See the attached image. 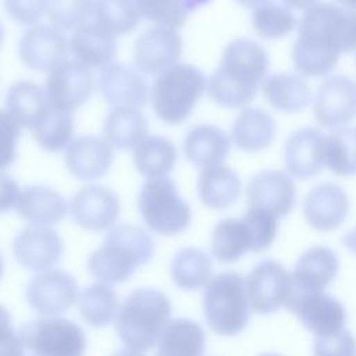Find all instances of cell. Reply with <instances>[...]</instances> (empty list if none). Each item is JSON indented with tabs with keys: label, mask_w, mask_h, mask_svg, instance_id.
<instances>
[{
	"label": "cell",
	"mask_w": 356,
	"mask_h": 356,
	"mask_svg": "<svg viewBox=\"0 0 356 356\" xmlns=\"http://www.w3.org/2000/svg\"><path fill=\"white\" fill-rule=\"evenodd\" d=\"M342 243L353 253L356 254V227H353L349 232H346L342 238Z\"/></svg>",
	"instance_id": "681fc988"
},
{
	"label": "cell",
	"mask_w": 356,
	"mask_h": 356,
	"mask_svg": "<svg viewBox=\"0 0 356 356\" xmlns=\"http://www.w3.org/2000/svg\"><path fill=\"white\" fill-rule=\"evenodd\" d=\"M3 7L18 24L33 26L46 11V0H3Z\"/></svg>",
	"instance_id": "f6af8a7d"
},
{
	"label": "cell",
	"mask_w": 356,
	"mask_h": 356,
	"mask_svg": "<svg viewBox=\"0 0 356 356\" xmlns=\"http://www.w3.org/2000/svg\"><path fill=\"white\" fill-rule=\"evenodd\" d=\"M177 159L174 143L159 135L146 136L134 149V165L146 178L167 177L174 170Z\"/></svg>",
	"instance_id": "d590c367"
},
{
	"label": "cell",
	"mask_w": 356,
	"mask_h": 356,
	"mask_svg": "<svg viewBox=\"0 0 356 356\" xmlns=\"http://www.w3.org/2000/svg\"><path fill=\"white\" fill-rule=\"evenodd\" d=\"M182 54V39L177 29L152 26L142 32L134 46V64L147 75H160L178 64Z\"/></svg>",
	"instance_id": "4fadbf2b"
},
{
	"label": "cell",
	"mask_w": 356,
	"mask_h": 356,
	"mask_svg": "<svg viewBox=\"0 0 356 356\" xmlns=\"http://www.w3.org/2000/svg\"><path fill=\"white\" fill-rule=\"evenodd\" d=\"M15 210L29 225L53 227L64 220L68 204L56 189L46 185H31L21 191Z\"/></svg>",
	"instance_id": "cb8c5ba5"
},
{
	"label": "cell",
	"mask_w": 356,
	"mask_h": 356,
	"mask_svg": "<svg viewBox=\"0 0 356 356\" xmlns=\"http://www.w3.org/2000/svg\"><path fill=\"white\" fill-rule=\"evenodd\" d=\"M206 86L207 79L199 68L178 63L154 79L150 106L163 122L179 125L191 117Z\"/></svg>",
	"instance_id": "8992f818"
},
{
	"label": "cell",
	"mask_w": 356,
	"mask_h": 356,
	"mask_svg": "<svg viewBox=\"0 0 356 356\" xmlns=\"http://www.w3.org/2000/svg\"><path fill=\"white\" fill-rule=\"evenodd\" d=\"M21 127L14 117L0 108V171L8 168L17 159Z\"/></svg>",
	"instance_id": "7bdbcfd3"
},
{
	"label": "cell",
	"mask_w": 356,
	"mask_h": 356,
	"mask_svg": "<svg viewBox=\"0 0 356 356\" xmlns=\"http://www.w3.org/2000/svg\"><path fill=\"white\" fill-rule=\"evenodd\" d=\"M170 277L182 291L202 289L213 278V260L199 248H182L170 261Z\"/></svg>",
	"instance_id": "836d02e7"
},
{
	"label": "cell",
	"mask_w": 356,
	"mask_h": 356,
	"mask_svg": "<svg viewBox=\"0 0 356 356\" xmlns=\"http://www.w3.org/2000/svg\"><path fill=\"white\" fill-rule=\"evenodd\" d=\"M339 260L327 246H312L298 259L292 274L293 289L299 292L324 291L337 277Z\"/></svg>",
	"instance_id": "603a6c76"
},
{
	"label": "cell",
	"mask_w": 356,
	"mask_h": 356,
	"mask_svg": "<svg viewBox=\"0 0 356 356\" xmlns=\"http://www.w3.org/2000/svg\"><path fill=\"white\" fill-rule=\"evenodd\" d=\"M13 256L33 273L54 268L64 253L63 238L51 227L28 225L13 241Z\"/></svg>",
	"instance_id": "e0dca14e"
},
{
	"label": "cell",
	"mask_w": 356,
	"mask_h": 356,
	"mask_svg": "<svg viewBox=\"0 0 356 356\" xmlns=\"http://www.w3.org/2000/svg\"><path fill=\"white\" fill-rule=\"evenodd\" d=\"M3 274H4V260H3V256L0 253V281L3 278Z\"/></svg>",
	"instance_id": "db71d44e"
},
{
	"label": "cell",
	"mask_w": 356,
	"mask_h": 356,
	"mask_svg": "<svg viewBox=\"0 0 356 356\" xmlns=\"http://www.w3.org/2000/svg\"><path fill=\"white\" fill-rule=\"evenodd\" d=\"M172 320L171 299L156 288H138L120 305L114 327L124 348L149 352Z\"/></svg>",
	"instance_id": "277c9868"
},
{
	"label": "cell",
	"mask_w": 356,
	"mask_h": 356,
	"mask_svg": "<svg viewBox=\"0 0 356 356\" xmlns=\"http://www.w3.org/2000/svg\"><path fill=\"white\" fill-rule=\"evenodd\" d=\"M111 356H145V353L134 350V349H128V348H122L117 352H114Z\"/></svg>",
	"instance_id": "816d5d0a"
},
{
	"label": "cell",
	"mask_w": 356,
	"mask_h": 356,
	"mask_svg": "<svg viewBox=\"0 0 356 356\" xmlns=\"http://www.w3.org/2000/svg\"><path fill=\"white\" fill-rule=\"evenodd\" d=\"M284 4L288 7V8H292V10H303L306 11L307 8H310L312 6H314L316 3H318L317 0H282Z\"/></svg>",
	"instance_id": "c3c4849f"
},
{
	"label": "cell",
	"mask_w": 356,
	"mask_h": 356,
	"mask_svg": "<svg viewBox=\"0 0 356 356\" xmlns=\"http://www.w3.org/2000/svg\"><path fill=\"white\" fill-rule=\"evenodd\" d=\"M313 113L323 128L348 127L356 117V81L341 74L328 76L317 89Z\"/></svg>",
	"instance_id": "7c38bea8"
},
{
	"label": "cell",
	"mask_w": 356,
	"mask_h": 356,
	"mask_svg": "<svg viewBox=\"0 0 356 356\" xmlns=\"http://www.w3.org/2000/svg\"><path fill=\"white\" fill-rule=\"evenodd\" d=\"M3 39H4V31H3V26H1V24H0V49H1V46H3Z\"/></svg>",
	"instance_id": "11a10c76"
},
{
	"label": "cell",
	"mask_w": 356,
	"mask_h": 356,
	"mask_svg": "<svg viewBox=\"0 0 356 356\" xmlns=\"http://www.w3.org/2000/svg\"><path fill=\"white\" fill-rule=\"evenodd\" d=\"M242 193V182L238 174L224 165L202 168L197 178V195L202 203L211 210L231 207Z\"/></svg>",
	"instance_id": "f1b7e54d"
},
{
	"label": "cell",
	"mask_w": 356,
	"mask_h": 356,
	"mask_svg": "<svg viewBox=\"0 0 356 356\" xmlns=\"http://www.w3.org/2000/svg\"><path fill=\"white\" fill-rule=\"evenodd\" d=\"M4 103L6 110L19 127L28 129H32L51 107L44 88L32 81L13 83L7 90Z\"/></svg>",
	"instance_id": "f546056e"
},
{
	"label": "cell",
	"mask_w": 356,
	"mask_h": 356,
	"mask_svg": "<svg viewBox=\"0 0 356 356\" xmlns=\"http://www.w3.org/2000/svg\"><path fill=\"white\" fill-rule=\"evenodd\" d=\"M252 26L263 39H280L296 28V18L285 4L267 3L253 10Z\"/></svg>",
	"instance_id": "60d3db41"
},
{
	"label": "cell",
	"mask_w": 356,
	"mask_h": 356,
	"mask_svg": "<svg viewBox=\"0 0 356 356\" xmlns=\"http://www.w3.org/2000/svg\"><path fill=\"white\" fill-rule=\"evenodd\" d=\"M186 160L200 168L222 164L231 150V138L218 127L197 124L192 127L182 142Z\"/></svg>",
	"instance_id": "d4e9b609"
},
{
	"label": "cell",
	"mask_w": 356,
	"mask_h": 356,
	"mask_svg": "<svg viewBox=\"0 0 356 356\" xmlns=\"http://www.w3.org/2000/svg\"><path fill=\"white\" fill-rule=\"evenodd\" d=\"M68 211L81 228L102 232L115 225L121 204L118 196L110 188L103 185H86L72 196Z\"/></svg>",
	"instance_id": "2e32d148"
},
{
	"label": "cell",
	"mask_w": 356,
	"mask_h": 356,
	"mask_svg": "<svg viewBox=\"0 0 356 356\" xmlns=\"http://www.w3.org/2000/svg\"><path fill=\"white\" fill-rule=\"evenodd\" d=\"M154 254V241L142 227L115 224L88 259V270L100 282L115 285L128 281Z\"/></svg>",
	"instance_id": "3957f363"
},
{
	"label": "cell",
	"mask_w": 356,
	"mask_h": 356,
	"mask_svg": "<svg viewBox=\"0 0 356 356\" xmlns=\"http://www.w3.org/2000/svg\"><path fill=\"white\" fill-rule=\"evenodd\" d=\"M248 252H256V242L243 216L238 218H222L214 225L210 239V253L217 261L232 264Z\"/></svg>",
	"instance_id": "4316f807"
},
{
	"label": "cell",
	"mask_w": 356,
	"mask_h": 356,
	"mask_svg": "<svg viewBox=\"0 0 356 356\" xmlns=\"http://www.w3.org/2000/svg\"><path fill=\"white\" fill-rule=\"evenodd\" d=\"M44 90L53 106L72 113L90 99L95 90V75L92 68L82 63L65 60L49 72Z\"/></svg>",
	"instance_id": "5bb4252c"
},
{
	"label": "cell",
	"mask_w": 356,
	"mask_h": 356,
	"mask_svg": "<svg viewBox=\"0 0 356 356\" xmlns=\"http://www.w3.org/2000/svg\"><path fill=\"white\" fill-rule=\"evenodd\" d=\"M103 135L120 150L135 149L147 136V120L136 107H114L104 120Z\"/></svg>",
	"instance_id": "d6a6232c"
},
{
	"label": "cell",
	"mask_w": 356,
	"mask_h": 356,
	"mask_svg": "<svg viewBox=\"0 0 356 356\" xmlns=\"http://www.w3.org/2000/svg\"><path fill=\"white\" fill-rule=\"evenodd\" d=\"M76 305L85 324L104 328L115 321L121 303L113 285L96 281L79 293Z\"/></svg>",
	"instance_id": "e575fe53"
},
{
	"label": "cell",
	"mask_w": 356,
	"mask_h": 356,
	"mask_svg": "<svg viewBox=\"0 0 356 356\" xmlns=\"http://www.w3.org/2000/svg\"><path fill=\"white\" fill-rule=\"evenodd\" d=\"M264 100L278 111L298 113L312 103V90L303 76L296 74H274L261 85Z\"/></svg>",
	"instance_id": "1f68e13d"
},
{
	"label": "cell",
	"mask_w": 356,
	"mask_h": 356,
	"mask_svg": "<svg viewBox=\"0 0 356 356\" xmlns=\"http://www.w3.org/2000/svg\"><path fill=\"white\" fill-rule=\"evenodd\" d=\"M252 312L270 314L286 307L293 292L292 274L275 260H263L245 278Z\"/></svg>",
	"instance_id": "30bf717a"
},
{
	"label": "cell",
	"mask_w": 356,
	"mask_h": 356,
	"mask_svg": "<svg viewBox=\"0 0 356 356\" xmlns=\"http://www.w3.org/2000/svg\"><path fill=\"white\" fill-rule=\"evenodd\" d=\"M285 170L291 178L307 179L325 167V134L317 128H299L285 142Z\"/></svg>",
	"instance_id": "ffe728a7"
},
{
	"label": "cell",
	"mask_w": 356,
	"mask_h": 356,
	"mask_svg": "<svg viewBox=\"0 0 356 356\" xmlns=\"http://www.w3.org/2000/svg\"><path fill=\"white\" fill-rule=\"evenodd\" d=\"M349 213V197L343 188L332 182L313 186L303 202L306 222L321 232L337 229Z\"/></svg>",
	"instance_id": "44dd1931"
},
{
	"label": "cell",
	"mask_w": 356,
	"mask_h": 356,
	"mask_svg": "<svg viewBox=\"0 0 356 356\" xmlns=\"http://www.w3.org/2000/svg\"><path fill=\"white\" fill-rule=\"evenodd\" d=\"M268 67L267 51L260 43L234 39L224 47L220 65L207 81V95L221 107L245 108L254 100Z\"/></svg>",
	"instance_id": "7a4b0ae2"
},
{
	"label": "cell",
	"mask_w": 356,
	"mask_h": 356,
	"mask_svg": "<svg viewBox=\"0 0 356 356\" xmlns=\"http://www.w3.org/2000/svg\"><path fill=\"white\" fill-rule=\"evenodd\" d=\"M236 3H239L243 7H249V8H257L260 6H264L267 3H271V0H235Z\"/></svg>",
	"instance_id": "f907efd6"
},
{
	"label": "cell",
	"mask_w": 356,
	"mask_h": 356,
	"mask_svg": "<svg viewBox=\"0 0 356 356\" xmlns=\"http://www.w3.org/2000/svg\"><path fill=\"white\" fill-rule=\"evenodd\" d=\"M206 334L199 323L186 317L172 318L154 348V356H203Z\"/></svg>",
	"instance_id": "4dcf8cb0"
},
{
	"label": "cell",
	"mask_w": 356,
	"mask_h": 356,
	"mask_svg": "<svg viewBox=\"0 0 356 356\" xmlns=\"http://www.w3.org/2000/svg\"><path fill=\"white\" fill-rule=\"evenodd\" d=\"M313 356H356V339L348 330L314 337Z\"/></svg>",
	"instance_id": "ee69618b"
},
{
	"label": "cell",
	"mask_w": 356,
	"mask_h": 356,
	"mask_svg": "<svg viewBox=\"0 0 356 356\" xmlns=\"http://www.w3.org/2000/svg\"><path fill=\"white\" fill-rule=\"evenodd\" d=\"M140 15L160 26L181 28L188 17L210 0H134Z\"/></svg>",
	"instance_id": "74e56055"
},
{
	"label": "cell",
	"mask_w": 356,
	"mask_h": 356,
	"mask_svg": "<svg viewBox=\"0 0 356 356\" xmlns=\"http://www.w3.org/2000/svg\"><path fill=\"white\" fill-rule=\"evenodd\" d=\"M295 203L296 188L286 172L263 170L246 185V207L264 210L278 220L288 216Z\"/></svg>",
	"instance_id": "ac0fdd59"
},
{
	"label": "cell",
	"mask_w": 356,
	"mask_h": 356,
	"mask_svg": "<svg viewBox=\"0 0 356 356\" xmlns=\"http://www.w3.org/2000/svg\"><path fill=\"white\" fill-rule=\"evenodd\" d=\"M305 328L316 337H325L345 330L346 310L334 296L320 292H292L286 306Z\"/></svg>",
	"instance_id": "8fae6325"
},
{
	"label": "cell",
	"mask_w": 356,
	"mask_h": 356,
	"mask_svg": "<svg viewBox=\"0 0 356 356\" xmlns=\"http://www.w3.org/2000/svg\"><path fill=\"white\" fill-rule=\"evenodd\" d=\"M70 42L63 31L53 25L29 26L19 39L18 57L33 71L50 72L67 60Z\"/></svg>",
	"instance_id": "9a60e30c"
},
{
	"label": "cell",
	"mask_w": 356,
	"mask_h": 356,
	"mask_svg": "<svg viewBox=\"0 0 356 356\" xmlns=\"http://www.w3.org/2000/svg\"><path fill=\"white\" fill-rule=\"evenodd\" d=\"M93 15L95 22L114 36L131 33L142 19L134 0H96Z\"/></svg>",
	"instance_id": "ab89813d"
},
{
	"label": "cell",
	"mask_w": 356,
	"mask_h": 356,
	"mask_svg": "<svg viewBox=\"0 0 356 356\" xmlns=\"http://www.w3.org/2000/svg\"><path fill=\"white\" fill-rule=\"evenodd\" d=\"M99 89L103 99L114 107H143L150 97L149 82L136 68L111 63L102 68Z\"/></svg>",
	"instance_id": "d6986e66"
},
{
	"label": "cell",
	"mask_w": 356,
	"mask_h": 356,
	"mask_svg": "<svg viewBox=\"0 0 356 356\" xmlns=\"http://www.w3.org/2000/svg\"><path fill=\"white\" fill-rule=\"evenodd\" d=\"M138 210L147 229L161 236L182 234L192 221V209L168 177L147 178L138 193Z\"/></svg>",
	"instance_id": "52a82bcc"
},
{
	"label": "cell",
	"mask_w": 356,
	"mask_h": 356,
	"mask_svg": "<svg viewBox=\"0 0 356 356\" xmlns=\"http://www.w3.org/2000/svg\"><path fill=\"white\" fill-rule=\"evenodd\" d=\"M31 134L43 150L56 153L67 149L74 140L72 113L60 110L51 104L43 118L31 129Z\"/></svg>",
	"instance_id": "8d00e7d4"
},
{
	"label": "cell",
	"mask_w": 356,
	"mask_h": 356,
	"mask_svg": "<svg viewBox=\"0 0 356 356\" xmlns=\"http://www.w3.org/2000/svg\"><path fill=\"white\" fill-rule=\"evenodd\" d=\"M259 356H281V355H278V353H261Z\"/></svg>",
	"instance_id": "9f6ffc18"
},
{
	"label": "cell",
	"mask_w": 356,
	"mask_h": 356,
	"mask_svg": "<svg viewBox=\"0 0 356 356\" xmlns=\"http://www.w3.org/2000/svg\"><path fill=\"white\" fill-rule=\"evenodd\" d=\"M277 134L274 118L263 108L245 107L234 120L231 142L241 150L256 153L267 149Z\"/></svg>",
	"instance_id": "83f0119b"
},
{
	"label": "cell",
	"mask_w": 356,
	"mask_h": 356,
	"mask_svg": "<svg viewBox=\"0 0 356 356\" xmlns=\"http://www.w3.org/2000/svg\"><path fill=\"white\" fill-rule=\"evenodd\" d=\"M202 309L209 328L221 337L241 334L250 318L245 277L235 271L214 275L203 288Z\"/></svg>",
	"instance_id": "5b68a950"
},
{
	"label": "cell",
	"mask_w": 356,
	"mask_h": 356,
	"mask_svg": "<svg viewBox=\"0 0 356 356\" xmlns=\"http://www.w3.org/2000/svg\"><path fill=\"white\" fill-rule=\"evenodd\" d=\"M70 51L76 61L89 68H104L117 54V42L114 35L97 22H86L74 31Z\"/></svg>",
	"instance_id": "484cf974"
},
{
	"label": "cell",
	"mask_w": 356,
	"mask_h": 356,
	"mask_svg": "<svg viewBox=\"0 0 356 356\" xmlns=\"http://www.w3.org/2000/svg\"><path fill=\"white\" fill-rule=\"evenodd\" d=\"M339 6L348 8V10H355L356 11V0H335Z\"/></svg>",
	"instance_id": "f5cc1de1"
},
{
	"label": "cell",
	"mask_w": 356,
	"mask_h": 356,
	"mask_svg": "<svg viewBox=\"0 0 356 356\" xmlns=\"http://www.w3.org/2000/svg\"><path fill=\"white\" fill-rule=\"evenodd\" d=\"M25 350L33 356H85L88 338L81 325L63 316L38 317L19 330Z\"/></svg>",
	"instance_id": "ba28073f"
},
{
	"label": "cell",
	"mask_w": 356,
	"mask_h": 356,
	"mask_svg": "<svg viewBox=\"0 0 356 356\" xmlns=\"http://www.w3.org/2000/svg\"><path fill=\"white\" fill-rule=\"evenodd\" d=\"M19 332L14 328L10 312L0 305V356H25Z\"/></svg>",
	"instance_id": "bcb514c9"
},
{
	"label": "cell",
	"mask_w": 356,
	"mask_h": 356,
	"mask_svg": "<svg viewBox=\"0 0 356 356\" xmlns=\"http://www.w3.org/2000/svg\"><path fill=\"white\" fill-rule=\"evenodd\" d=\"M96 0H46V17L60 31L76 29L86 24L95 10Z\"/></svg>",
	"instance_id": "b9f144b4"
},
{
	"label": "cell",
	"mask_w": 356,
	"mask_h": 356,
	"mask_svg": "<svg viewBox=\"0 0 356 356\" xmlns=\"http://www.w3.org/2000/svg\"><path fill=\"white\" fill-rule=\"evenodd\" d=\"M113 159V146L104 138L96 135L74 139L64 153L68 171L81 181H95L106 175Z\"/></svg>",
	"instance_id": "7402d4cb"
},
{
	"label": "cell",
	"mask_w": 356,
	"mask_h": 356,
	"mask_svg": "<svg viewBox=\"0 0 356 356\" xmlns=\"http://www.w3.org/2000/svg\"><path fill=\"white\" fill-rule=\"evenodd\" d=\"M325 167L341 177L356 174V128L343 127L325 135Z\"/></svg>",
	"instance_id": "f35d334b"
},
{
	"label": "cell",
	"mask_w": 356,
	"mask_h": 356,
	"mask_svg": "<svg viewBox=\"0 0 356 356\" xmlns=\"http://www.w3.org/2000/svg\"><path fill=\"white\" fill-rule=\"evenodd\" d=\"M21 191L22 189L13 177L0 171V213L17 209Z\"/></svg>",
	"instance_id": "7dc6e473"
},
{
	"label": "cell",
	"mask_w": 356,
	"mask_h": 356,
	"mask_svg": "<svg viewBox=\"0 0 356 356\" xmlns=\"http://www.w3.org/2000/svg\"><path fill=\"white\" fill-rule=\"evenodd\" d=\"M355 50V10L324 1L316 3L303 13L292 49V61L300 76L328 75L342 53Z\"/></svg>",
	"instance_id": "6da1fadb"
},
{
	"label": "cell",
	"mask_w": 356,
	"mask_h": 356,
	"mask_svg": "<svg viewBox=\"0 0 356 356\" xmlns=\"http://www.w3.org/2000/svg\"><path fill=\"white\" fill-rule=\"evenodd\" d=\"M79 293L76 280L56 267L35 273L24 291L26 305L42 317L65 314L76 305Z\"/></svg>",
	"instance_id": "9c48e42d"
}]
</instances>
